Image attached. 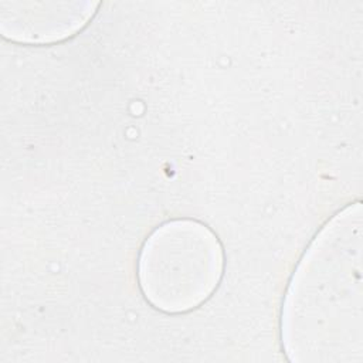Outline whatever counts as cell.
Here are the masks:
<instances>
[{"label": "cell", "mask_w": 363, "mask_h": 363, "mask_svg": "<svg viewBox=\"0 0 363 363\" xmlns=\"http://www.w3.org/2000/svg\"><path fill=\"white\" fill-rule=\"evenodd\" d=\"M223 252L217 237L190 220L169 221L145 242L139 284L146 299L164 312H186L204 302L217 286Z\"/></svg>", "instance_id": "1"}]
</instances>
